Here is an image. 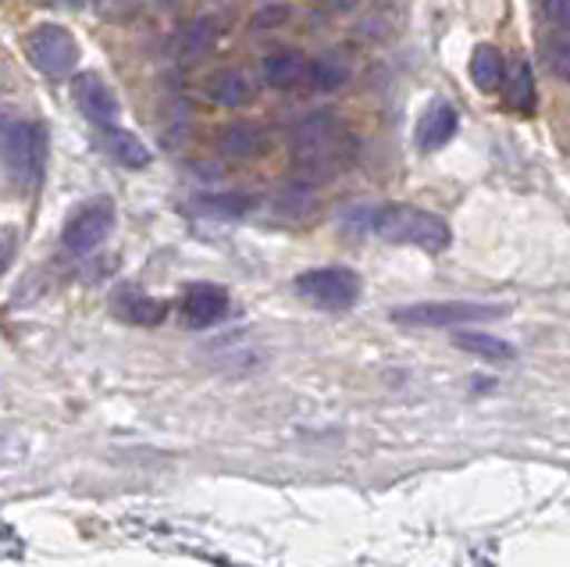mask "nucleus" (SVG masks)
Segmentation results:
<instances>
[{
	"label": "nucleus",
	"mask_w": 570,
	"mask_h": 567,
	"mask_svg": "<svg viewBox=\"0 0 570 567\" xmlns=\"http://www.w3.org/2000/svg\"><path fill=\"white\" fill-rule=\"evenodd\" d=\"M346 222L361 233H374L385 243H403V246H421L428 254H439L450 246L453 233L450 222L432 215L424 207L410 204H382V207H356L346 215Z\"/></svg>",
	"instance_id": "nucleus-1"
},
{
	"label": "nucleus",
	"mask_w": 570,
	"mask_h": 567,
	"mask_svg": "<svg viewBox=\"0 0 570 567\" xmlns=\"http://www.w3.org/2000/svg\"><path fill=\"white\" fill-rule=\"evenodd\" d=\"M338 139H343V126H338L335 111H314L303 115L293 126V157L303 179H328L332 168L338 165Z\"/></svg>",
	"instance_id": "nucleus-2"
},
{
	"label": "nucleus",
	"mask_w": 570,
	"mask_h": 567,
	"mask_svg": "<svg viewBox=\"0 0 570 567\" xmlns=\"http://www.w3.org/2000/svg\"><path fill=\"white\" fill-rule=\"evenodd\" d=\"M507 304H481V300H435V304H406L392 307V322L400 325H424V329H460L478 322H495L507 317Z\"/></svg>",
	"instance_id": "nucleus-3"
},
{
	"label": "nucleus",
	"mask_w": 570,
	"mask_h": 567,
	"mask_svg": "<svg viewBox=\"0 0 570 567\" xmlns=\"http://www.w3.org/2000/svg\"><path fill=\"white\" fill-rule=\"evenodd\" d=\"M47 136L36 121H8L4 126V168L14 189H32L43 175Z\"/></svg>",
	"instance_id": "nucleus-4"
},
{
	"label": "nucleus",
	"mask_w": 570,
	"mask_h": 567,
	"mask_svg": "<svg viewBox=\"0 0 570 567\" xmlns=\"http://www.w3.org/2000/svg\"><path fill=\"white\" fill-rule=\"evenodd\" d=\"M293 290L299 300L321 307V311H350L361 300V275L343 264H328V268H311L296 275Z\"/></svg>",
	"instance_id": "nucleus-5"
},
{
	"label": "nucleus",
	"mask_w": 570,
	"mask_h": 567,
	"mask_svg": "<svg viewBox=\"0 0 570 567\" xmlns=\"http://www.w3.org/2000/svg\"><path fill=\"white\" fill-rule=\"evenodd\" d=\"M26 55L36 72H43L47 79H65L79 65V40L71 37V29L43 22L26 37Z\"/></svg>",
	"instance_id": "nucleus-6"
},
{
	"label": "nucleus",
	"mask_w": 570,
	"mask_h": 567,
	"mask_svg": "<svg viewBox=\"0 0 570 567\" xmlns=\"http://www.w3.org/2000/svg\"><path fill=\"white\" fill-rule=\"evenodd\" d=\"M115 222H118L115 201L94 197V201L79 204V207L68 215L65 228H61V243H65V251H68V254H76V257L94 254L97 246L115 233Z\"/></svg>",
	"instance_id": "nucleus-7"
},
{
	"label": "nucleus",
	"mask_w": 570,
	"mask_h": 567,
	"mask_svg": "<svg viewBox=\"0 0 570 567\" xmlns=\"http://www.w3.org/2000/svg\"><path fill=\"white\" fill-rule=\"evenodd\" d=\"M71 97H76V108L82 111L89 126H97L100 133L118 126V115H121L118 97L111 94V86H107L100 76H94V72L76 76V82H71Z\"/></svg>",
	"instance_id": "nucleus-8"
},
{
	"label": "nucleus",
	"mask_w": 570,
	"mask_h": 567,
	"mask_svg": "<svg viewBox=\"0 0 570 567\" xmlns=\"http://www.w3.org/2000/svg\"><path fill=\"white\" fill-rule=\"evenodd\" d=\"M228 290L214 286V282H193L183 293V304H178V314L189 329H207V325H218L222 317L228 314Z\"/></svg>",
	"instance_id": "nucleus-9"
},
{
	"label": "nucleus",
	"mask_w": 570,
	"mask_h": 567,
	"mask_svg": "<svg viewBox=\"0 0 570 567\" xmlns=\"http://www.w3.org/2000/svg\"><path fill=\"white\" fill-rule=\"evenodd\" d=\"M204 94L214 104H222V108H246V104L257 97L254 82H249L239 68H218V72H210L204 79Z\"/></svg>",
	"instance_id": "nucleus-10"
},
{
	"label": "nucleus",
	"mask_w": 570,
	"mask_h": 567,
	"mask_svg": "<svg viewBox=\"0 0 570 567\" xmlns=\"http://www.w3.org/2000/svg\"><path fill=\"white\" fill-rule=\"evenodd\" d=\"M264 82L275 86V90H293V86H303L311 76V58L299 55V50H275V55H267L264 65Z\"/></svg>",
	"instance_id": "nucleus-11"
},
{
	"label": "nucleus",
	"mask_w": 570,
	"mask_h": 567,
	"mask_svg": "<svg viewBox=\"0 0 570 567\" xmlns=\"http://www.w3.org/2000/svg\"><path fill=\"white\" fill-rule=\"evenodd\" d=\"M456 129H460L456 108H453V104H445V100H435L432 108L421 115L417 144H421V150H439V147H445L456 136Z\"/></svg>",
	"instance_id": "nucleus-12"
},
{
	"label": "nucleus",
	"mask_w": 570,
	"mask_h": 567,
	"mask_svg": "<svg viewBox=\"0 0 570 567\" xmlns=\"http://www.w3.org/2000/svg\"><path fill=\"white\" fill-rule=\"evenodd\" d=\"M503 79H507L503 55H499L492 43L474 47V55H471V82L478 86V90L481 94H495L499 86H503Z\"/></svg>",
	"instance_id": "nucleus-13"
},
{
	"label": "nucleus",
	"mask_w": 570,
	"mask_h": 567,
	"mask_svg": "<svg viewBox=\"0 0 570 567\" xmlns=\"http://www.w3.org/2000/svg\"><path fill=\"white\" fill-rule=\"evenodd\" d=\"M104 150H107V157H115V162L125 168H147L150 165V150L142 147V139L118 129V126L104 129Z\"/></svg>",
	"instance_id": "nucleus-14"
},
{
	"label": "nucleus",
	"mask_w": 570,
	"mask_h": 567,
	"mask_svg": "<svg viewBox=\"0 0 570 567\" xmlns=\"http://www.w3.org/2000/svg\"><path fill=\"white\" fill-rule=\"evenodd\" d=\"M453 346L474 353V358H485V361H513L517 358V346L499 340V335H489V332H456L453 335Z\"/></svg>",
	"instance_id": "nucleus-15"
},
{
	"label": "nucleus",
	"mask_w": 570,
	"mask_h": 567,
	"mask_svg": "<svg viewBox=\"0 0 570 567\" xmlns=\"http://www.w3.org/2000/svg\"><path fill=\"white\" fill-rule=\"evenodd\" d=\"M218 150L228 157H257L264 150V133L254 126H228L218 133Z\"/></svg>",
	"instance_id": "nucleus-16"
},
{
	"label": "nucleus",
	"mask_w": 570,
	"mask_h": 567,
	"mask_svg": "<svg viewBox=\"0 0 570 567\" xmlns=\"http://www.w3.org/2000/svg\"><path fill=\"white\" fill-rule=\"evenodd\" d=\"M507 100H510V108L521 111V115L534 111V79H531V65L524 58L513 61V72L507 82Z\"/></svg>",
	"instance_id": "nucleus-17"
},
{
	"label": "nucleus",
	"mask_w": 570,
	"mask_h": 567,
	"mask_svg": "<svg viewBox=\"0 0 570 567\" xmlns=\"http://www.w3.org/2000/svg\"><path fill=\"white\" fill-rule=\"evenodd\" d=\"M350 79V68L338 55H328V58H317L311 61V76H307V86L317 94H328V90H338Z\"/></svg>",
	"instance_id": "nucleus-18"
},
{
	"label": "nucleus",
	"mask_w": 570,
	"mask_h": 567,
	"mask_svg": "<svg viewBox=\"0 0 570 567\" xmlns=\"http://www.w3.org/2000/svg\"><path fill=\"white\" fill-rule=\"evenodd\" d=\"M165 314H168V304H165V300L132 296L129 304H121V317H125V322H136V325H157Z\"/></svg>",
	"instance_id": "nucleus-19"
},
{
	"label": "nucleus",
	"mask_w": 570,
	"mask_h": 567,
	"mask_svg": "<svg viewBox=\"0 0 570 567\" xmlns=\"http://www.w3.org/2000/svg\"><path fill=\"white\" fill-rule=\"evenodd\" d=\"M196 207L204 211V215H218V218H236L243 211H249V201L239 197V193H228V197H200Z\"/></svg>",
	"instance_id": "nucleus-20"
},
{
	"label": "nucleus",
	"mask_w": 570,
	"mask_h": 567,
	"mask_svg": "<svg viewBox=\"0 0 570 567\" xmlns=\"http://www.w3.org/2000/svg\"><path fill=\"white\" fill-rule=\"evenodd\" d=\"M542 14L552 29L570 32V0H542Z\"/></svg>",
	"instance_id": "nucleus-21"
},
{
	"label": "nucleus",
	"mask_w": 570,
	"mask_h": 567,
	"mask_svg": "<svg viewBox=\"0 0 570 567\" xmlns=\"http://www.w3.org/2000/svg\"><path fill=\"white\" fill-rule=\"evenodd\" d=\"M549 65H552V72H557L560 79H570V43H563V47H552Z\"/></svg>",
	"instance_id": "nucleus-22"
},
{
	"label": "nucleus",
	"mask_w": 570,
	"mask_h": 567,
	"mask_svg": "<svg viewBox=\"0 0 570 567\" xmlns=\"http://www.w3.org/2000/svg\"><path fill=\"white\" fill-rule=\"evenodd\" d=\"M328 4H332L335 11H346V8H353V4H356V0H328Z\"/></svg>",
	"instance_id": "nucleus-23"
},
{
	"label": "nucleus",
	"mask_w": 570,
	"mask_h": 567,
	"mask_svg": "<svg viewBox=\"0 0 570 567\" xmlns=\"http://www.w3.org/2000/svg\"><path fill=\"white\" fill-rule=\"evenodd\" d=\"M58 4H68V8H89L94 0H58Z\"/></svg>",
	"instance_id": "nucleus-24"
},
{
	"label": "nucleus",
	"mask_w": 570,
	"mask_h": 567,
	"mask_svg": "<svg viewBox=\"0 0 570 567\" xmlns=\"http://www.w3.org/2000/svg\"><path fill=\"white\" fill-rule=\"evenodd\" d=\"M160 4H175V0H160Z\"/></svg>",
	"instance_id": "nucleus-25"
}]
</instances>
